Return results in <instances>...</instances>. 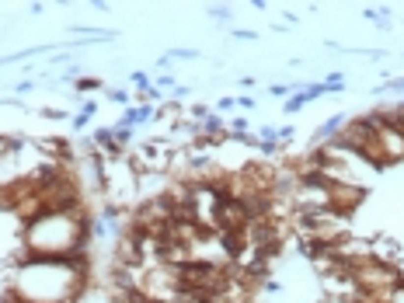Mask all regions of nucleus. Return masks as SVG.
I'll list each match as a JSON object with an SVG mask.
<instances>
[{"label":"nucleus","mask_w":404,"mask_h":303,"mask_svg":"<svg viewBox=\"0 0 404 303\" xmlns=\"http://www.w3.org/2000/svg\"><path fill=\"white\" fill-rule=\"evenodd\" d=\"M237 108V98L230 94V98H220V111H233Z\"/></svg>","instance_id":"0eeeda50"},{"label":"nucleus","mask_w":404,"mask_h":303,"mask_svg":"<svg viewBox=\"0 0 404 303\" xmlns=\"http://www.w3.org/2000/svg\"><path fill=\"white\" fill-rule=\"evenodd\" d=\"M133 84H136L140 91H143V87H153V81L146 77V73H143V70H136V73H133Z\"/></svg>","instance_id":"20e7f679"},{"label":"nucleus","mask_w":404,"mask_h":303,"mask_svg":"<svg viewBox=\"0 0 404 303\" xmlns=\"http://www.w3.org/2000/svg\"><path fill=\"white\" fill-rule=\"evenodd\" d=\"M91 122V115H84V111H77V115H73V129H84Z\"/></svg>","instance_id":"423d86ee"},{"label":"nucleus","mask_w":404,"mask_h":303,"mask_svg":"<svg viewBox=\"0 0 404 303\" xmlns=\"http://www.w3.org/2000/svg\"><path fill=\"white\" fill-rule=\"evenodd\" d=\"M300 108H303V105H300V98H286V111H289V115H296Z\"/></svg>","instance_id":"6e6552de"},{"label":"nucleus","mask_w":404,"mask_h":303,"mask_svg":"<svg viewBox=\"0 0 404 303\" xmlns=\"http://www.w3.org/2000/svg\"><path fill=\"white\" fill-rule=\"evenodd\" d=\"M80 111H84V115H91V119H94V111H98V101H84V105H80Z\"/></svg>","instance_id":"1a4fd4ad"},{"label":"nucleus","mask_w":404,"mask_h":303,"mask_svg":"<svg viewBox=\"0 0 404 303\" xmlns=\"http://www.w3.org/2000/svg\"><path fill=\"white\" fill-rule=\"evenodd\" d=\"M209 14H213V18H216V21H227V18H230V11H227V7H213V11H209Z\"/></svg>","instance_id":"9d476101"},{"label":"nucleus","mask_w":404,"mask_h":303,"mask_svg":"<svg viewBox=\"0 0 404 303\" xmlns=\"http://www.w3.org/2000/svg\"><path fill=\"white\" fill-rule=\"evenodd\" d=\"M153 87H174V77H171V73H164V77H160Z\"/></svg>","instance_id":"f8f14e48"},{"label":"nucleus","mask_w":404,"mask_h":303,"mask_svg":"<svg viewBox=\"0 0 404 303\" xmlns=\"http://www.w3.org/2000/svg\"><path fill=\"white\" fill-rule=\"evenodd\" d=\"M383 91H404V77H397V81H390V84H383Z\"/></svg>","instance_id":"9b49d317"},{"label":"nucleus","mask_w":404,"mask_h":303,"mask_svg":"<svg viewBox=\"0 0 404 303\" xmlns=\"http://www.w3.org/2000/svg\"><path fill=\"white\" fill-rule=\"evenodd\" d=\"M87 209H49L25 223V254L31 258H73L87 248Z\"/></svg>","instance_id":"f03ea898"},{"label":"nucleus","mask_w":404,"mask_h":303,"mask_svg":"<svg viewBox=\"0 0 404 303\" xmlns=\"http://www.w3.org/2000/svg\"><path fill=\"white\" fill-rule=\"evenodd\" d=\"M87 286V258H18L11 265V293L21 303H77Z\"/></svg>","instance_id":"f257e3e1"},{"label":"nucleus","mask_w":404,"mask_h":303,"mask_svg":"<svg viewBox=\"0 0 404 303\" xmlns=\"http://www.w3.org/2000/svg\"><path fill=\"white\" fill-rule=\"evenodd\" d=\"M108 101H115V105H129V91H122V87H112V91H108Z\"/></svg>","instance_id":"7ed1b4c3"},{"label":"nucleus","mask_w":404,"mask_h":303,"mask_svg":"<svg viewBox=\"0 0 404 303\" xmlns=\"http://www.w3.org/2000/svg\"><path fill=\"white\" fill-rule=\"evenodd\" d=\"M233 39H244V42H251V39H258L255 31H233Z\"/></svg>","instance_id":"4468645a"},{"label":"nucleus","mask_w":404,"mask_h":303,"mask_svg":"<svg viewBox=\"0 0 404 303\" xmlns=\"http://www.w3.org/2000/svg\"><path fill=\"white\" fill-rule=\"evenodd\" d=\"M77 87H80V91H98V87H101V81H94V77H84V81H77Z\"/></svg>","instance_id":"39448f33"},{"label":"nucleus","mask_w":404,"mask_h":303,"mask_svg":"<svg viewBox=\"0 0 404 303\" xmlns=\"http://www.w3.org/2000/svg\"><path fill=\"white\" fill-rule=\"evenodd\" d=\"M237 105H240V108H255V105H258V101H255V98H251V94H244V98H237Z\"/></svg>","instance_id":"ddd939ff"}]
</instances>
